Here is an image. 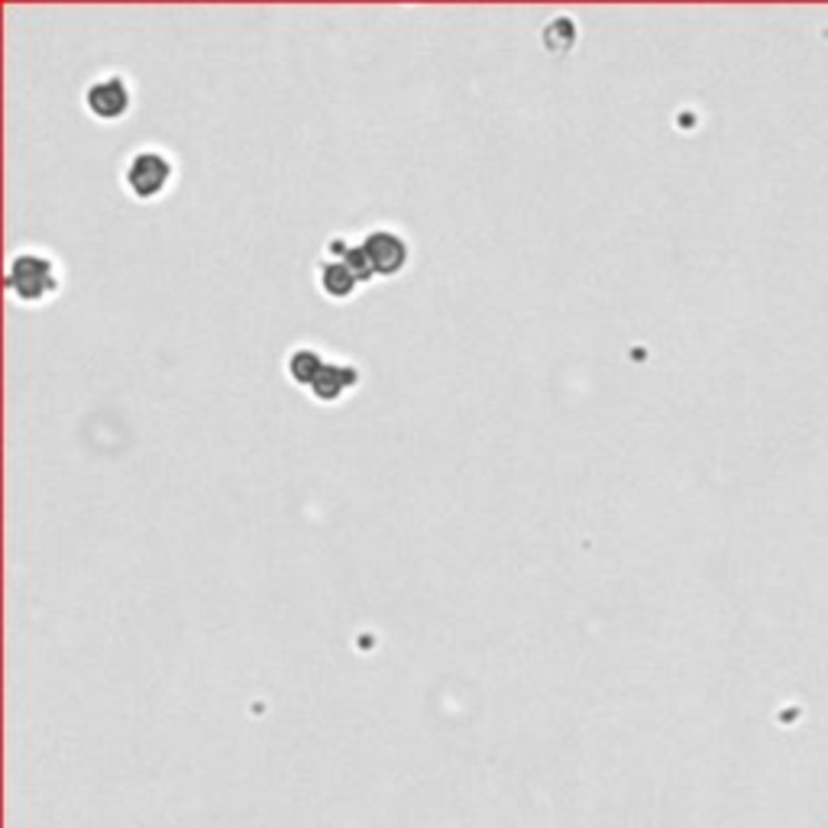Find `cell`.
I'll list each match as a JSON object with an SVG mask.
<instances>
[{"mask_svg":"<svg viewBox=\"0 0 828 828\" xmlns=\"http://www.w3.org/2000/svg\"><path fill=\"white\" fill-rule=\"evenodd\" d=\"M3 282H7V292L17 295L20 302L39 304L59 292L62 272H59L55 256H49L46 250H20L10 256Z\"/></svg>","mask_w":828,"mask_h":828,"instance_id":"obj_1","label":"cell"},{"mask_svg":"<svg viewBox=\"0 0 828 828\" xmlns=\"http://www.w3.org/2000/svg\"><path fill=\"white\" fill-rule=\"evenodd\" d=\"M172 179H175V162L159 147H140L137 152H130L123 165V185L140 201L162 198L172 185Z\"/></svg>","mask_w":828,"mask_h":828,"instance_id":"obj_2","label":"cell"},{"mask_svg":"<svg viewBox=\"0 0 828 828\" xmlns=\"http://www.w3.org/2000/svg\"><path fill=\"white\" fill-rule=\"evenodd\" d=\"M84 108L98 120H120L133 108V88L123 72H104L84 88Z\"/></svg>","mask_w":828,"mask_h":828,"instance_id":"obj_3","label":"cell"},{"mask_svg":"<svg viewBox=\"0 0 828 828\" xmlns=\"http://www.w3.org/2000/svg\"><path fill=\"white\" fill-rule=\"evenodd\" d=\"M360 246H363L366 260L373 265V275H398L408 265V256H412L408 240L392 226H376V230L363 233Z\"/></svg>","mask_w":828,"mask_h":828,"instance_id":"obj_4","label":"cell"},{"mask_svg":"<svg viewBox=\"0 0 828 828\" xmlns=\"http://www.w3.org/2000/svg\"><path fill=\"white\" fill-rule=\"evenodd\" d=\"M331 250H337V256H327V260L321 263V269H317L321 289H324V295H331V299H350L360 285H366V279H363L360 265L353 263L350 243H346V240H331Z\"/></svg>","mask_w":828,"mask_h":828,"instance_id":"obj_5","label":"cell"},{"mask_svg":"<svg viewBox=\"0 0 828 828\" xmlns=\"http://www.w3.org/2000/svg\"><path fill=\"white\" fill-rule=\"evenodd\" d=\"M356 382H360V370L350 360H324V366L317 370V376L311 378L307 392L317 402H337Z\"/></svg>","mask_w":828,"mask_h":828,"instance_id":"obj_6","label":"cell"},{"mask_svg":"<svg viewBox=\"0 0 828 828\" xmlns=\"http://www.w3.org/2000/svg\"><path fill=\"white\" fill-rule=\"evenodd\" d=\"M324 353L317 350V346H295L292 353H289V360H285V370H289V376L292 382H299V385H311V378L317 376V370L324 366Z\"/></svg>","mask_w":828,"mask_h":828,"instance_id":"obj_7","label":"cell"}]
</instances>
